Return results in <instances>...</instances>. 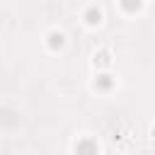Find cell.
Wrapping results in <instances>:
<instances>
[{"label":"cell","mask_w":155,"mask_h":155,"mask_svg":"<svg viewBox=\"0 0 155 155\" xmlns=\"http://www.w3.org/2000/svg\"><path fill=\"white\" fill-rule=\"evenodd\" d=\"M82 22H85L87 27H99V24H102V10H99V7H94V5H92V7H87V10H85V15H82Z\"/></svg>","instance_id":"cell-3"},{"label":"cell","mask_w":155,"mask_h":155,"mask_svg":"<svg viewBox=\"0 0 155 155\" xmlns=\"http://www.w3.org/2000/svg\"><path fill=\"white\" fill-rule=\"evenodd\" d=\"M114 87V78L109 75V73H99L97 78H94V90H99V92H109Z\"/></svg>","instance_id":"cell-5"},{"label":"cell","mask_w":155,"mask_h":155,"mask_svg":"<svg viewBox=\"0 0 155 155\" xmlns=\"http://www.w3.org/2000/svg\"><path fill=\"white\" fill-rule=\"evenodd\" d=\"M75 155H99V148L92 138H80L75 143Z\"/></svg>","instance_id":"cell-2"},{"label":"cell","mask_w":155,"mask_h":155,"mask_svg":"<svg viewBox=\"0 0 155 155\" xmlns=\"http://www.w3.org/2000/svg\"><path fill=\"white\" fill-rule=\"evenodd\" d=\"M46 46H48L51 51H61V48L65 46V34H63L61 29H51V31L46 34Z\"/></svg>","instance_id":"cell-1"},{"label":"cell","mask_w":155,"mask_h":155,"mask_svg":"<svg viewBox=\"0 0 155 155\" xmlns=\"http://www.w3.org/2000/svg\"><path fill=\"white\" fill-rule=\"evenodd\" d=\"M119 5H121V10H124V12L133 15V12H138V10L143 7V0H119Z\"/></svg>","instance_id":"cell-6"},{"label":"cell","mask_w":155,"mask_h":155,"mask_svg":"<svg viewBox=\"0 0 155 155\" xmlns=\"http://www.w3.org/2000/svg\"><path fill=\"white\" fill-rule=\"evenodd\" d=\"M92 65H94V68H109V65H111V51H109V48H99V51L92 56Z\"/></svg>","instance_id":"cell-4"}]
</instances>
